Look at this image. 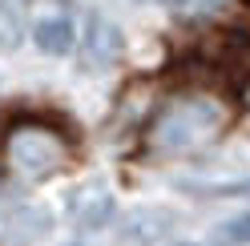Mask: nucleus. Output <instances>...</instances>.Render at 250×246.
I'll return each mask as SVG.
<instances>
[{
	"instance_id": "f257e3e1",
	"label": "nucleus",
	"mask_w": 250,
	"mask_h": 246,
	"mask_svg": "<svg viewBox=\"0 0 250 246\" xmlns=\"http://www.w3.org/2000/svg\"><path fill=\"white\" fill-rule=\"evenodd\" d=\"M226 121H230L226 105L214 101V97H202V93L174 97V101H166L158 109V117H153L149 145L158 153H186V149H198V145L214 142Z\"/></svg>"
},
{
	"instance_id": "f03ea898",
	"label": "nucleus",
	"mask_w": 250,
	"mask_h": 246,
	"mask_svg": "<svg viewBox=\"0 0 250 246\" xmlns=\"http://www.w3.org/2000/svg\"><path fill=\"white\" fill-rule=\"evenodd\" d=\"M4 162L28 182H44L73 162L69 137L44 121H17L4 133Z\"/></svg>"
},
{
	"instance_id": "7ed1b4c3",
	"label": "nucleus",
	"mask_w": 250,
	"mask_h": 246,
	"mask_svg": "<svg viewBox=\"0 0 250 246\" xmlns=\"http://www.w3.org/2000/svg\"><path fill=\"white\" fill-rule=\"evenodd\" d=\"M121 57V33L109 20H89V37H85V53H81V65L89 73H105L109 65H117Z\"/></svg>"
},
{
	"instance_id": "20e7f679",
	"label": "nucleus",
	"mask_w": 250,
	"mask_h": 246,
	"mask_svg": "<svg viewBox=\"0 0 250 246\" xmlns=\"http://www.w3.org/2000/svg\"><path fill=\"white\" fill-rule=\"evenodd\" d=\"M169 226H174V214L169 210H133L125 214L121 222V246H153L158 238L169 234Z\"/></svg>"
},
{
	"instance_id": "39448f33",
	"label": "nucleus",
	"mask_w": 250,
	"mask_h": 246,
	"mask_svg": "<svg viewBox=\"0 0 250 246\" xmlns=\"http://www.w3.org/2000/svg\"><path fill=\"white\" fill-rule=\"evenodd\" d=\"M33 37H37V49L41 53L61 57V53H69L73 44H77V28H73L69 17H49V20H41L33 28Z\"/></svg>"
},
{
	"instance_id": "423d86ee",
	"label": "nucleus",
	"mask_w": 250,
	"mask_h": 246,
	"mask_svg": "<svg viewBox=\"0 0 250 246\" xmlns=\"http://www.w3.org/2000/svg\"><path fill=\"white\" fill-rule=\"evenodd\" d=\"M4 230H8V238H17V242H24V238H44V234L53 230V218H49L41 206H28V210L8 214Z\"/></svg>"
},
{
	"instance_id": "0eeeda50",
	"label": "nucleus",
	"mask_w": 250,
	"mask_h": 246,
	"mask_svg": "<svg viewBox=\"0 0 250 246\" xmlns=\"http://www.w3.org/2000/svg\"><path fill=\"white\" fill-rule=\"evenodd\" d=\"M24 41V17H21V4L17 0H4L0 4V49H17Z\"/></svg>"
},
{
	"instance_id": "6e6552de",
	"label": "nucleus",
	"mask_w": 250,
	"mask_h": 246,
	"mask_svg": "<svg viewBox=\"0 0 250 246\" xmlns=\"http://www.w3.org/2000/svg\"><path fill=\"white\" fill-rule=\"evenodd\" d=\"M109 218H113V198L101 194V198H93V202L77 214V226H81V230H101Z\"/></svg>"
},
{
	"instance_id": "1a4fd4ad",
	"label": "nucleus",
	"mask_w": 250,
	"mask_h": 246,
	"mask_svg": "<svg viewBox=\"0 0 250 246\" xmlns=\"http://www.w3.org/2000/svg\"><path fill=\"white\" fill-rule=\"evenodd\" d=\"M242 242H250V214L246 218H234L218 230V246H242Z\"/></svg>"
},
{
	"instance_id": "9d476101",
	"label": "nucleus",
	"mask_w": 250,
	"mask_h": 246,
	"mask_svg": "<svg viewBox=\"0 0 250 246\" xmlns=\"http://www.w3.org/2000/svg\"><path fill=\"white\" fill-rule=\"evenodd\" d=\"M178 246H198V242H178Z\"/></svg>"
},
{
	"instance_id": "9b49d317",
	"label": "nucleus",
	"mask_w": 250,
	"mask_h": 246,
	"mask_svg": "<svg viewBox=\"0 0 250 246\" xmlns=\"http://www.w3.org/2000/svg\"><path fill=\"white\" fill-rule=\"evenodd\" d=\"M246 105H250V85H246Z\"/></svg>"
},
{
	"instance_id": "f8f14e48",
	"label": "nucleus",
	"mask_w": 250,
	"mask_h": 246,
	"mask_svg": "<svg viewBox=\"0 0 250 246\" xmlns=\"http://www.w3.org/2000/svg\"><path fill=\"white\" fill-rule=\"evenodd\" d=\"M69 246H85V242H69Z\"/></svg>"
}]
</instances>
